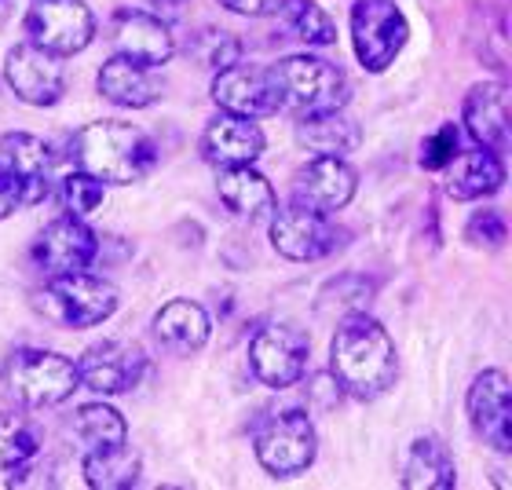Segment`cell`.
<instances>
[{"label": "cell", "instance_id": "6da1fadb", "mask_svg": "<svg viewBox=\"0 0 512 490\" xmlns=\"http://www.w3.org/2000/svg\"><path fill=\"white\" fill-rule=\"evenodd\" d=\"M330 377L352 399H381L399 377L392 333L370 315H348L330 341Z\"/></svg>", "mask_w": 512, "mask_h": 490}, {"label": "cell", "instance_id": "7a4b0ae2", "mask_svg": "<svg viewBox=\"0 0 512 490\" xmlns=\"http://www.w3.org/2000/svg\"><path fill=\"white\" fill-rule=\"evenodd\" d=\"M70 150L77 169L114 187L139 183L158 165L154 139L125 121H92L70 139Z\"/></svg>", "mask_w": 512, "mask_h": 490}, {"label": "cell", "instance_id": "3957f363", "mask_svg": "<svg viewBox=\"0 0 512 490\" xmlns=\"http://www.w3.org/2000/svg\"><path fill=\"white\" fill-rule=\"evenodd\" d=\"M37 308L55 326L92 330L121 308V293L107 278L88 275V271H66V275H48L44 289L37 293Z\"/></svg>", "mask_w": 512, "mask_h": 490}, {"label": "cell", "instance_id": "277c9868", "mask_svg": "<svg viewBox=\"0 0 512 490\" xmlns=\"http://www.w3.org/2000/svg\"><path fill=\"white\" fill-rule=\"evenodd\" d=\"M271 70H275L278 92H282V107H289L297 118L333 114V110L348 107V96H352L348 77L341 66L326 63L319 55H289Z\"/></svg>", "mask_w": 512, "mask_h": 490}, {"label": "cell", "instance_id": "5b68a950", "mask_svg": "<svg viewBox=\"0 0 512 490\" xmlns=\"http://www.w3.org/2000/svg\"><path fill=\"white\" fill-rule=\"evenodd\" d=\"M8 392L30 410L44 406H59L81 388L77 363L59 352H44V348H22L11 355L8 363Z\"/></svg>", "mask_w": 512, "mask_h": 490}, {"label": "cell", "instance_id": "8992f818", "mask_svg": "<svg viewBox=\"0 0 512 490\" xmlns=\"http://www.w3.org/2000/svg\"><path fill=\"white\" fill-rule=\"evenodd\" d=\"M256 461L260 469L271 472L275 480H293L308 472L319 454V436L304 410H282L271 414L264 425L256 428Z\"/></svg>", "mask_w": 512, "mask_h": 490}, {"label": "cell", "instance_id": "52a82bcc", "mask_svg": "<svg viewBox=\"0 0 512 490\" xmlns=\"http://www.w3.org/2000/svg\"><path fill=\"white\" fill-rule=\"evenodd\" d=\"M410 41V22L395 0H355L352 44L363 70L384 74Z\"/></svg>", "mask_w": 512, "mask_h": 490}, {"label": "cell", "instance_id": "ba28073f", "mask_svg": "<svg viewBox=\"0 0 512 490\" xmlns=\"http://www.w3.org/2000/svg\"><path fill=\"white\" fill-rule=\"evenodd\" d=\"M26 41L52 55H77L85 52L96 37V15L85 0H33L26 11Z\"/></svg>", "mask_w": 512, "mask_h": 490}, {"label": "cell", "instance_id": "9c48e42d", "mask_svg": "<svg viewBox=\"0 0 512 490\" xmlns=\"http://www.w3.org/2000/svg\"><path fill=\"white\" fill-rule=\"evenodd\" d=\"M271 245H275L278 256H286L293 264H311V260H322L330 256L337 245H341V231L333 227V220L326 213H315L308 205H286L271 213Z\"/></svg>", "mask_w": 512, "mask_h": 490}, {"label": "cell", "instance_id": "30bf717a", "mask_svg": "<svg viewBox=\"0 0 512 490\" xmlns=\"http://www.w3.org/2000/svg\"><path fill=\"white\" fill-rule=\"evenodd\" d=\"M308 337L293 326H264L249 341V370L267 388H293L308 373Z\"/></svg>", "mask_w": 512, "mask_h": 490}, {"label": "cell", "instance_id": "8fae6325", "mask_svg": "<svg viewBox=\"0 0 512 490\" xmlns=\"http://www.w3.org/2000/svg\"><path fill=\"white\" fill-rule=\"evenodd\" d=\"M209 96L224 114H242V118H271V114L282 110L275 70H267V66L235 63L216 70Z\"/></svg>", "mask_w": 512, "mask_h": 490}, {"label": "cell", "instance_id": "7c38bea8", "mask_svg": "<svg viewBox=\"0 0 512 490\" xmlns=\"http://www.w3.org/2000/svg\"><path fill=\"white\" fill-rule=\"evenodd\" d=\"M4 81L26 107H55L66 92V70L59 55L44 52L37 44H15L4 59Z\"/></svg>", "mask_w": 512, "mask_h": 490}, {"label": "cell", "instance_id": "4fadbf2b", "mask_svg": "<svg viewBox=\"0 0 512 490\" xmlns=\"http://www.w3.org/2000/svg\"><path fill=\"white\" fill-rule=\"evenodd\" d=\"M147 373V355L132 341H99L77 359V377L88 392L103 395H125L132 392Z\"/></svg>", "mask_w": 512, "mask_h": 490}, {"label": "cell", "instance_id": "5bb4252c", "mask_svg": "<svg viewBox=\"0 0 512 490\" xmlns=\"http://www.w3.org/2000/svg\"><path fill=\"white\" fill-rule=\"evenodd\" d=\"M99 256V235L81 216H59L44 227L33 242V264L44 275H66V271H88Z\"/></svg>", "mask_w": 512, "mask_h": 490}, {"label": "cell", "instance_id": "9a60e30c", "mask_svg": "<svg viewBox=\"0 0 512 490\" xmlns=\"http://www.w3.org/2000/svg\"><path fill=\"white\" fill-rule=\"evenodd\" d=\"M469 421L476 436L498 454L512 450V388L505 370H483L469 388Z\"/></svg>", "mask_w": 512, "mask_h": 490}, {"label": "cell", "instance_id": "2e32d148", "mask_svg": "<svg viewBox=\"0 0 512 490\" xmlns=\"http://www.w3.org/2000/svg\"><path fill=\"white\" fill-rule=\"evenodd\" d=\"M359 176L344 158H326L315 154L308 165H300L293 176V202L308 205L315 213H337L355 198Z\"/></svg>", "mask_w": 512, "mask_h": 490}, {"label": "cell", "instance_id": "e0dca14e", "mask_svg": "<svg viewBox=\"0 0 512 490\" xmlns=\"http://www.w3.org/2000/svg\"><path fill=\"white\" fill-rule=\"evenodd\" d=\"M110 41H114V52L132 59V63L147 66H165L176 55V37L158 15L139 8H125L114 15L110 22Z\"/></svg>", "mask_w": 512, "mask_h": 490}, {"label": "cell", "instance_id": "ac0fdd59", "mask_svg": "<svg viewBox=\"0 0 512 490\" xmlns=\"http://www.w3.org/2000/svg\"><path fill=\"white\" fill-rule=\"evenodd\" d=\"M461 125L480 147L494 150V154H505L512 143V114H509V85L502 81H487V85H476L465 96V107H461Z\"/></svg>", "mask_w": 512, "mask_h": 490}, {"label": "cell", "instance_id": "d6986e66", "mask_svg": "<svg viewBox=\"0 0 512 490\" xmlns=\"http://www.w3.org/2000/svg\"><path fill=\"white\" fill-rule=\"evenodd\" d=\"M264 147V128L256 125V118H242V114H220L202 136L205 158L220 165V169H227V165H253L264 154Z\"/></svg>", "mask_w": 512, "mask_h": 490}, {"label": "cell", "instance_id": "ffe728a7", "mask_svg": "<svg viewBox=\"0 0 512 490\" xmlns=\"http://www.w3.org/2000/svg\"><path fill=\"white\" fill-rule=\"evenodd\" d=\"M0 165H8L19 176L26 205H37L48 198L52 187V147L33 132H8L0 136Z\"/></svg>", "mask_w": 512, "mask_h": 490}, {"label": "cell", "instance_id": "44dd1931", "mask_svg": "<svg viewBox=\"0 0 512 490\" xmlns=\"http://www.w3.org/2000/svg\"><path fill=\"white\" fill-rule=\"evenodd\" d=\"M447 180H443V191L454 202H476V198H487V194H498L505 183V161L502 154H494L487 147L465 150L458 158L450 161Z\"/></svg>", "mask_w": 512, "mask_h": 490}, {"label": "cell", "instance_id": "7402d4cb", "mask_svg": "<svg viewBox=\"0 0 512 490\" xmlns=\"http://www.w3.org/2000/svg\"><path fill=\"white\" fill-rule=\"evenodd\" d=\"M216 191H220V202H224L238 220H249V224L271 216L278 205L271 180L260 176L253 165H227V169H220Z\"/></svg>", "mask_w": 512, "mask_h": 490}, {"label": "cell", "instance_id": "603a6c76", "mask_svg": "<svg viewBox=\"0 0 512 490\" xmlns=\"http://www.w3.org/2000/svg\"><path fill=\"white\" fill-rule=\"evenodd\" d=\"M96 85H99V96L107 99V103L125 107V110L154 107L161 99V88H158V81H154V74H150L147 66L125 59V55H114V59L103 63Z\"/></svg>", "mask_w": 512, "mask_h": 490}, {"label": "cell", "instance_id": "cb8c5ba5", "mask_svg": "<svg viewBox=\"0 0 512 490\" xmlns=\"http://www.w3.org/2000/svg\"><path fill=\"white\" fill-rule=\"evenodd\" d=\"M154 333H158V341L165 348L180 355H191V352H202L209 337H213V322H209V311L202 304H194V300H169L165 308L154 315Z\"/></svg>", "mask_w": 512, "mask_h": 490}, {"label": "cell", "instance_id": "d4e9b609", "mask_svg": "<svg viewBox=\"0 0 512 490\" xmlns=\"http://www.w3.org/2000/svg\"><path fill=\"white\" fill-rule=\"evenodd\" d=\"M458 483L450 450L432 436H417L406 450L403 487L406 490H450Z\"/></svg>", "mask_w": 512, "mask_h": 490}, {"label": "cell", "instance_id": "484cf974", "mask_svg": "<svg viewBox=\"0 0 512 490\" xmlns=\"http://www.w3.org/2000/svg\"><path fill=\"white\" fill-rule=\"evenodd\" d=\"M297 143L308 147L311 154H326V158H344L363 143V132L352 118H344L341 110L333 114H304L297 118Z\"/></svg>", "mask_w": 512, "mask_h": 490}, {"label": "cell", "instance_id": "4316f807", "mask_svg": "<svg viewBox=\"0 0 512 490\" xmlns=\"http://www.w3.org/2000/svg\"><path fill=\"white\" fill-rule=\"evenodd\" d=\"M139 472H143V461L128 443L107 450H88L85 461H81V476L92 490H125L136 487Z\"/></svg>", "mask_w": 512, "mask_h": 490}, {"label": "cell", "instance_id": "83f0119b", "mask_svg": "<svg viewBox=\"0 0 512 490\" xmlns=\"http://www.w3.org/2000/svg\"><path fill=\"white\" fill-rule=\"evenodd\" d=\"M74 432L88 450H107L128 443L125 417L107 403H85L74 410Z\"/></svg>", "mask_w": 512, "mask_h": 490}, {"label": "cell", "instance_id": "f1b7e54d", "mask_svg": "<svg viewBox=\"0 0 512 490\" xmlns=\"http://www.w3.org/2000/svg\"><path fill=\"white\" fill-rule=\"evenodd\" d=\"M278 15L286 19L289 30L297 33V41L315 44V48H326V44L337 41V22L315 0H282Z\"/></svg>", "mask_w": 512, "mask_h": 490}, {"label": "cell", "instance_id": "f546056e", "mask_svg": "<svg viewBox=\"0 0 512 490\" xmlns=\"http://www.w3.org/2000/svg\"><path fill=\"white\" fill-rule=\"evenodd\" d=\"M41 454V432L19 414H0V472H11Z\"/></svg>", "mask_w": 512, "mask_h": 490}, {"label": "cell", "instance_id": "4dcf8cb0", "mask_svg": "<svg viewBox=\"0 0 512 490\" xmlns=\"http://www.w3.org/2000/svg\"><path fill=\"white\" fill-rule=\"evenodd\" d=\"M107 198V183L88 176V172H70L63 183H59V202H63L66 216H81L85 220L88 213H96L99 205Z\"/></svg>", "mask_w": 512, "mask_h": 490}, {"label": "cell", "instance_id": "1f68e13d", "mask_svg": "<svg viewBox=\"0 0 512 490\" xmlns=\"http://www.w3.org/2000/svg\"><path fill=\"white\" fill-rule=\"evenodd\" d=\"M458 150H461L458 125H439L436 132L421 143V169H428V172L447 169L450 161L458 158Z\"/></svg>", "mask_w": 512, "mask_h": 490}, {"label": "cell", "instance_id": "d6a6232c", "mask_svg": "<svg viewBox=\"0 0 512 490\" xmlns=\"http://www.w3.org/2000/svg\"><path fill=\"white\" fill-rule=\"evenodd\" d=\"M194 55H198L209 70H224V66L238 63L242 44L224 30H205V37H198V44H194Z\"/></svg>", "mask_w": 512, "mask_h": 490}, {"label": "cell", "instance_id": "836d02e7", "mask_svg": "<svg viewBox=\"0 0 512 490\" xmlns=\"http://www.w3.org/2000/svg\"><path fill=\"white\" fill-rule=\"evenodd\" d=\"M465 238L472 245H487V249H498L505 242V220L498 209H483L465 224Z\"/></svg>", "mask_w": 512, "mask_h": 490}, {"label": "cell", "instance_id": "e575fe53", "mask_svg": "<svg viewBox=\"0 0 512 490\" xmlns=\"http://www.w3.org/2000/svg\"><path fill=\"white\" fill-rule=\"evenodd\" d=\"M22 205H26V191H22L19 176H15L8 165H0V220H8Z\"/></svg>", "mask_w": 512, "mask_h": 490}, {"label": "cell", "instance_id": "d590c367", "mask_svg": "<svg viewBox=\"0 0 512 490\" xmlns=\"http://www.w3.org/2000/svg\"><path fill=\"white\" fill-rule=\"evenodd\" d=\"M220 8L235 11V15H249V19H267V15H278L282 0H220Z\"/></svg>", "mask_w": 512, "mask_h": 490}, {"label": "cell", "instance_id": "8d00e7d4", "mask_svg": "<svg viewBox=\"0 0 512 490\" xmlns=\"http://www.w3.org/2000/svg\"><path fill=\"white\" fill-rule=\"evenodd\" d=\"M150 4H161V8H180V4H187V0H150Z\"/></svg>", "mask_w": 512, "mask_h": 490}]
</instances>
